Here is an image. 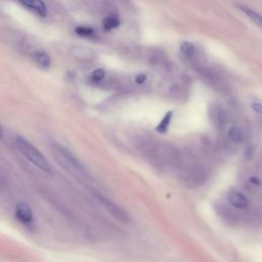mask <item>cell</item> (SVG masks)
<instances>
[{
    "label": "cell",
    "instance_id": "52a82bcc",
    "mask_svg": "<svg viewBox=\"0 0 262 262\" xmlns=\"http://www.w3.org/2000/svg\"><path fill=\"white\" fill-rule=\"evenodd\" d=\"M119 25H120V19L116 14L107 15L102 21V26L105 31H111L113 29H116L119 27Z\"/></svg>",
    "mask_w": 262,
    "mask_h": 262
},
{
    "label": "cell",
    "instance_id": "5bb4252c",
    "mask_svg": "<svg viewBox=\"0 0 262 262\" xmlns=\"http://www.w3.org/2000/svg\"><path fill=\"white\" fill-rule=\"evenodd\" d=\"M104 76H105L104 70H102V69H96L95 71H93V73H92V75H91V78H92V80L98 82V81H101V80L104 78Z\"/></svg>",
    "mask_w": 262,
    "mask_h": 262
},
{
    "label": "cell",
    "instance_id": "2e32d148",
    "mask_svg": "<svg viewBox=\"0 0 262 262\" xmlns=\"http://www.w3.org/2000/svg\"><path fill=\"white\" fill-rule=\"evenodd\" d=\"M252 108H253L257 114L262 115V104H261V103H259V102H253V103H252Z\"/></svg>",
    "mask_w": 262,
    "mask_h": 262
},
{
    "label": "cell",
    "instance_id": "277c9868",
    "mask_svg": "<svg viewBox=\"0 0 262 262\" xmlns=\"http://www.w3.org/2000/svg\"><path fill=\"white\" fill-rule=\"evenodd\" d=\"M20 5L26 7L28 10L34 12L40 17H44L47 14V9L44 2L39 0H28V1H20Z\"/></svg>",
    "mask_w": 262,
    "mask_h": 262
},
{
    "label": "cell",
    "instance_id": "8fae6325",
    "mask_svg": "<svg viewBox=\"0 0 262 262\" xmlns=\"http://www.w3.org/2000/svg\"><path fill=\"white\" fill-rule=\"evenodd\" d=\"M72 52L75 56L80 57V58H90L92 56V51L89 48H85L82 46L73 47Z\"/></svg>",
    "mask_w": 262,
    "mask_h": 262
},
{
    "label": "cell",
    "instance_id": "9c48e42d",
    "mask_svg": "<svg viewBox=\"0 0 262 262\" xmlns=\"http://www.w3.org/2000/svg\"><path fill=\"white\" fill-rule=\"evenodd\" d=\"M172 116H173V113L172 112H167L165 114V116L163 117V119L160 121V123L158 124V126L156 127V130L160 133H166L168 128H169V125H170V122H171V119H172Z\"/></svg>",
    "mask_w": 262,
    "mask_h": 262
},
{
    "label": "cell",
    "instance_id": "3957f363",
    "mask_svg": "<svg viewBox=\"0 0 262 262\" xmlns=\"http://www.w3.org/2000/svg\"><path fill=\"white\" fill-rule=\"evenodd\" d=\"M15 216L20 222L25 224H31L34 221L33 211L31 207L25 203H19L16 205Z\"/></svg>",
    "mask_w": 262,
    "mask_h": 262
},
{
    "label": "cell",
    "instance_id": "30bf717a",
    "mask_svg": "<svg viewBox=\"0 0 262 262\" xmlns=\"http://www.w3.org/2000/svg\"><path fill=\"white\" fill-rule=\"evenodd\" d=\"M228 136L229 138L235 142V143H241L243 142L244 140V134H243V131L236 127V126H232L229 128L228 130Z\"/></svg>",
    "mask_w": 262,
    "mask_h": 262
},
{
    "label": "cell",
    "instance_id": "ba28073f",
    "mask_svg": "<svg viewBox=\"0 0 262 262\" xmlns=\"http://www.w3.org/2000/svg\"><path fill=\"white\" fill-rule=\"evenodd\" d=\"M239 9H241L244 13H246V14L248 15V17H250L254 23H256L259 27L262 28V15H261V14H259L258 12H256V11L252 10L251 8L246 7V6H244V5H241V6H239Z\"/></svg>",
    "mask_w": 262,
    "mask_h": 262
},
{
    "label": "cell",
    "instance_id": "7c38bea8",
    "mask_svg": "<svg viewBox=\"0 0 262 262\" xmlns=\"http://www.w3.org/2000/svg\"><path fill=\"white\" fill-rule=\"evenodd\" d=\"M180 51L183 55L185 56H188V57H191L193 54H194V51H195V48H194V45L189 42V41H183L181 44H180Z\"/></svg>",
    "mask_w": 262,
    "mask_h": 262
},
{
    "label": "cell",
    "instance_id": "4fadbf2b",
    "mask_svg": "<svg viewBox=\"0 0 262 262\" xmlns=\"http://www.w3.org/2000/svg\"><path fill=\"white\" fill-rule=\"evenodd\" d=\"M75 32H76L77 35L83 36V37L91 36V35H93V33H94L93 29L90 28V27H87V26H78V27H76Z\"/></svg>",
    "mask_w": 262,
    "mask_h": 262
},
{
    "label": "cell",
    "instance_id": "9a60e30c",
    "mask_svg": "<svg viewBox=\"0 0 262 262\" xmlns=\"http://www.w3.org/2000/svg\"><path fill=\"white\" fill-rule=\"evenodd\" d=\"M145 80H146V75L142 74V73L136 75V77H135V82L137 84H142L143 82H145Z\"/></svg>",
    "mask_w": 262,
    "mask_h": 262
},
{
    "label": "cell",
    "instance_id": "e0dca14e",
    "mask_svg": "<svg viewBox=\"0 0 262 262\" xmlns=\"http://www.w3.org/2000/svg\"><path fill=\"white\" fill-rule=\"evenodd\" d=\"M2 136H3V129H2V126L0 124V137H2Z\"/></svg>",
    "mask_w": 262,
    "mask_h": 262
},
{
    "label": "cell",
    "instance_id": "8992f818",
    "mask_svg": "<svg viewBox=\"0 0 262 262\" xmlns=\"http://www.w3.org/2000/svg\"><path fill=\"white\" fill-rule=\"evenodd\" d=\"M34 59L37 62L38 66H40L41 68L47 69L50 66V56L44 52V51H37L34 53Z\"/></svg>",
    "mask_w": 262,
    "mask_h": 262
},
{
    "label": "cell",
    "instance_id": "6da1fadb",
    "mask_svg": "<svg viewBox=\"0 0 262 262\" xmlns=\"http://www.w3.org/2000/svg\"><path fill=\"white\" fill-rule=\"evenodd\" d=\"M15 144L18 148V150L35 166H37L39 169L45 171V172H51V167L46 160V158L43 156V154L35 147L31 142H29L26 138L21 136L15 137Z\"/></svg>",
    "mask_w": 262,
    "mask_h": 262
},
{
    "label": "cell",
    "instance_id": "7a4b0ae2",
    "mask_svg": "<svg viewBox=\"0 0 262 262\" xmlns=\"http://www.w3.org/2000/svg\"><path fill=\"white\" fill-rule=\"evenodd\" d=\"M97 198L99 199V201L101 202V204L104 206V208L108 211L110 214H112L117 220L121 221V222H128L129 221V216L126 213L125 210H123L120 206H118L117 204L113 203L112 201L105 199L104 196L101 195H97Z\"/></svg>",
    "mask_w": 262,
    "mask_h": 262
},
{
    "label": "cell",
    "instance_id": "5b68a950",
    "mask_svg": "<svg viewBox=\"0 0 262 262\" xmlns=\"http://www.w3.org/2000/svg\"><path fill=\"white\" fill-rule=\"evenodd\" d=\"M227 199H228V202L230 203V205H232L236 209H245L249 206L248 199L242 192H239L235 189H232L228 192Z\"/></svg>",
    "mask_w": 262,
    "mask_h": 262
}]
</instances>
